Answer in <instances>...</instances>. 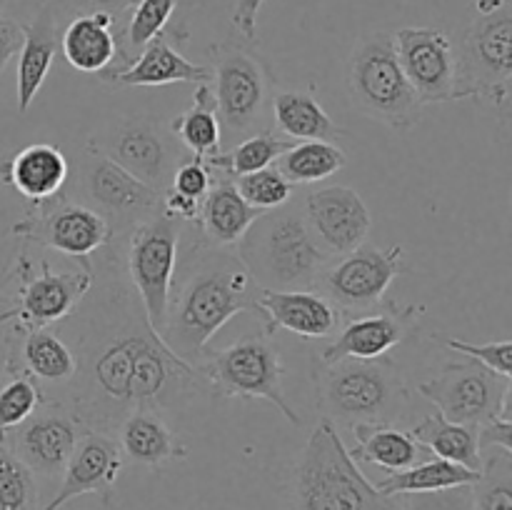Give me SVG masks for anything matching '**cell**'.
Here are the masks:
<instances>
[{
    "label": "cell",
    "instance_id": "1",
    "mask_svg": "<svg viewBox=\"0 0 512 510\" xmlns=\"http://www.w3.org/2000/svg\"><path fill=\"white\" fill-rule=\"evenodd\" d=\"M113 273L93 283L73 313L75 368L68 408L93 430L115 433L135 408L170 413L193 405L208 388L198 365L185 363L148 323L128 290L115 253Z\"/></svg>",
    "mask_w": 512,
    "mask_h": 510
},
{
    "label": "cell",
    "instance_id": "2",
    "mask_svg": "<svg viewBox=\"0 0 512 510\" xmlns=\"http://www.w3.org/2000/svg\"><path fill=\"white\" fill-rule=\"evenodd\" d=\"M260 285L233 248H215L198 230L180 253L160 338L185 363L203 360L213 335L235 315L258 308Z\"/></svg>",
    "mask_w": 512,
    "mask_h": 510
},
{
    "label": "cell",
    "instance_id": "3",
    "mask_svg": "<svg viewBox=\"0 0 512 510\" xmlns=\"http://www.w3.org/2000/svg\"><path fill=\"white\" fill-rule=\"evenodd\" d=\"M235 253L265 290L315 288L333 258L313 238L300 205L288 203L258 215Z\"/></svg>",
    "mask_w": 512,
    "mask_h": 510
},
{
    "label": "cell",
    "instance_id": "4",
    "mask_svg": "<svg viewBox=\"0 0 512 510\" xmlns=\"http://www.w3.org/2000/svg\"><path fill=\"white\" fill-rule=\"evenodd\" d=\"M295 510H400V498L375 488L350 455L338 425L320 418L295 465Z\"/></svg>",
    "mask_w": 512,
    "mask_h": 510
},
{
    "label": "cell",
    "instance_id": "5",
    "mask_svg": "<svg viewBox=\"0 0 512 510\" xmlns=\"http://www.w3.org/2000/svg\"><path fill=\"white\" fill-rule=\"evenodd\" d=\"M318 403L335 425H400L408 418V385L395 363L338 360L318 373Z\"/></svg>",
    "mask_w": 512,
    "mask_h": 510
},
{
    "label": "cell",
    "instance_id": "6",
    "mask_svg": "<svg viewBox=\"0 0 512 510\" xmlns=\"http://www.w3.org/2000/svg\"><path fill=\"white\" fill-rule=\"evenodd\" d=\"M345 88L355 110L388 128L405 133L420 123L423 105L405 78L390 33H373L358 43L345 68Z\"/></svg>",
    "mask_w": 512,
    "mask_h": 510
},
{
    "label": "cell",
    "instance_id": "7",
    "mask_svg": "<svg viewBox=\"0 0 512 510\" xmlns=\"http://www.w3.org/2000/svg\"><path fill=\"white\" fill-rule=\"evenodd\" d=\"M480 5L463 45L455 50V100L485 98L500 110L510 105L512 8L508 0Z\"/></svg>",
    "mask_w": 512,
    "mask_h": 510
},
{
    "label": "cell",
    "instance_id": "8",
    "mask_svg": "<svg viewBox=\"0 0 512 510\" xmlns=\"http://www.w3.org/2000/svg\"><path fill=\"white\" fill-rule=\"evenodd\" d=\"M200 373L208 380L210 393L225 400H268L285 420L300 425V415L288 405L283 390V358L268 333L245 335L223 350H205L198 363Z\"/></svg>",
    "mask_w": 512,
    "mask_h": 510
},
{
    "label": "cell",
    "instance_id": "9",
    "mask_svg": "<svg viewBox=\"0 0 512 510\" xmlns=\"http://www.w3.org/2000/svg\"><path fill=\"white\" fill-rule=\"evenodd\" d=\"M210 55V90L223 140L238 143L268 128L270 73L263 60L243 45H213Z\"/></svg>",
    "mask_w": 512,
    "mask_h": 510
},
{
    "label": "cell",
    "instance_id": "10",
    "mask_svg": "<svg viewBox=\"0 0 512 510\" xmlns=\"http://www.w3.org/2000/svg\"><path fill=\"white\" fill-rule=\"evenodd\" d=\"M180 220L155 213L125 235V273L138 295L143 313L155 333L160 335L168 313L170 288L178 270L180 243H183Z\"/></svg>",
    "mask_w": 512,
    "mask_h": 510
},
{
    "label": "cell",
    "instance_id": "11",
    "mask_svg": "<svg viewBox=\"0 0 512 510\" xmlns=\"http://www.w3.org/2000/svg\"><path fill=\"white\" fill-rule=\"evenodd\" d=\"M78 195L80 203L103 215L113 240L125 238L135 225L160 213L158 190L130 175L90 143L78 160Z\"/></svg>",
    "mask_w": 512,
    "mask_h": 510
},
{
    "label": "cell",
    "instance_id": "12",
    "mask_svg": "<svg viewBox=\"0 0 512 510\" xmlns=\"http://www.w3.org/2000/svg\"><path fill=\"white\" fill-rule=\"evenodd\" d=\"M90 145L158 193L170 188L175 168L188 158L170 125L153 115H130L118 120L95 135Z\"/></svg>",
    "mask_w": 512,
    "mask_h": 510
},
{
    "label": "cell",
    "instance_id": "13",
    "mask_svg": "<svg viewBox=\"0 0 512 510\" xmlns=\"http://www.w3.org/2000/svg\"><path fill=\"white\" fill-rule=\"evenodd\" d=\"M18 280L15 308L3 310V315L18 333H23V330L48 328L70 318L80 300L93 288L95 273L85 260L75 270H53L48 260H38L33 270V260L28 255H20Z\"/></svg>",
    "mask_w": 512,
    "mask_h": 510
},
{
    "label": "cell",
    "instance_id": "14",
    "mask_svg": "<svg viewBox=\"0 0 512 510\" xmlns=\"http://www.w3.org/2000/svg\"><path fill=\"white\" fill-rule=\"evenodd\" d=\"M405 248H355L353 253L340 255L335 265H328L315 283L343 315H363L380 308L393 280L403 273Z\"/></svg>",
    "mask_w": 512,
    "mask_h": 510
},
{
    "label": "cell",
    "instance_id": "15",
    "mask_svg": "<svg viewBox=\"0 0 512 510\" xmlns=\"http://www.w3.org/2000/svg\"><path fill=\"white\" fill-rule=\"evenodd\" d=\"M510 390V378L490 373L475 360L448 363L438 375L418 385V393L428 398L445 420L470 425H483L493 418Z\"/></svg>",
    "mask_w": 512,
    "mask_h": 510
},
{
    "label": "cell",
    "instance_id": "16",
    "mask_svg": "<svg viewBox=\"0 0 512 510\" xmlns=\"http://www.w3.org/2000/svg\"><path fill=\"white\" fill-rule=\"evenodd\" d=\"M85 425L73 415L63 400H43L28 420L5 435L13 453L33 470L35 478L55 480L63 475L65 463Z\"/></svg>",
    "mask_w": 512,
    "mask_h": 510
},
{
    "label": "cell",
    "instance_id": "17",
    "mask_svg": "<svg viewBox=\"0 0 512 510\" xmlns=\"http://www.w3.org/2000/svg\"><path fill=\"white\" fill-rule=\"evenodd\" d=\"M13 233L28 243L43 245V248L80 260L113 243V233L103 215L80 200L68 198L55 200L53 205H48V200L38 203L35 213L15 225Z\"/></svg>",
    "mask_w": 512,
    "mask_h": 510
},
{
    "label": "cell",
    "instance_id": "18",
    "mask_svg": "<svg viewBox=\"0 0 512 510\" xmlns=\"http://www.w3.org/2000/svg\"><path fill=\"white\" fill-rule=\"evenodd\" d=\"M405 78L420 105L455 100V45L440 28L410 25L393 35Z\"/></svg>",
    "mask_w": 512,
    "mask_h": 510
},
{
    "label": "cell",
    "instance_id": "19",
    "mask_svg": "<svg viewBox=\"0 0 512 510\" xmlns=\"http://www.w3.org/2000/svg\"><path fill=\"white\" fill-rule=\"evenodd\" d=\"M123 463L125 458L113 433L85 428L60 475L58 493L40 510H60L70 500L88 493L98 495L103 505H110Z\"/></svg>",
    "mask_w": 512,
    "mask_h": 510
},
{
    "label": "cell",
    "instance_id": "20",
    "mask_svg": "<svg viewBox=\"0 0 512 510\" xmlns=\"http://www.w3.org/2000/svg\"><path fill=\"white\" fill-rule=\"evenodd\" d=\"M310 233L320 248L333 258L353 253L365 245L373 218L368 205L348 185H328L308 193L300 205Z\"/></svg>",
    "mask_w": 512,
    "mask_h": 510
},
{
    "label": "cell",
    "instance_id": "21",
    "mask_svg": "<svg viewBox=\"0 0 512 510\" xmlns=\"http://www.w3.org/2000/svg\"><path fill=\"white\" fill-rule=\"evenodd\" d=\"M418 308H393V303L380 313L355 315L343 325L335 340L325 345L320 360L323 365L338 363V360H375L383 358L388 350L400 345L410 330V318Z\"/></svg>",
    "mask_w": 512,
    "mask_h": 510
},
{
    "label": "cell",
    "instance_id": "22",
    "mask_svg": "<svg viewBox=\"0 0 512 510\" xmlns=\"http://www.w3.org/2000/svg\"><path fill=\"white\" fill-rule=\"evenodd\" d=\"M260 318L300 338H330L343 325V313L313 288L305 290H260Z\"/></svg>",
    "mask_w": 512,
    "mask_h": 510
},
{
    "label": "cell",
    "instance_id": "23",
    "mask_svg": "<svg viewBox=\"0 0 512 510\" xmlns=\"http://www.w3.org/2000/svg\"><path fill=\"white\" fill-rule=\"evenodd\" d=\"M103 80L113 83V88H158L173 83H210V68L200 63H190L178 53L163 35L150 40L128 65L118 70H103Z\"/></svg>",
    "mask_w": 512,
    "mask_h": 510
},
{
    "label": "cell",
    "instance_id": "24",
    "mask_svg": "<svg viewBox=\"0 0 512 510\" xmlns=\"http://www.w3.org/2000/svg\"><path fill=\"white\" fill-rule=\"evenodd\" d=\"M60 48V25L55 5L48 3L35 13L30 23L23 25V45L18 53V83H15V98H18V113H28L33 100L38 98L50 68H53L55 53Z\"/></svg>",
    "mask_w": 512,
    "mask_h": 510
},
{
    "label": "cell",
    "instance_id": "25",
    "mask_svg": "<svg viewBox=\"0 0 512 510\" xmlns=\"http://www.w3.org/2000/svg\"><path fill=\"white\" fill-rule=\"evenodd\" d=\"M115 440L123 458L133 460L143 468L160 470L163 465L183 460L188 448L180 443L178 435L165 423L163 413L150 408H135L125 415L115 428Z\"/></svg>",
    "mask_w": 512,
    "mask_h": 510
},
{
    "label": "cell",
    "instance_id": "26",
    "mask_svg": "<svg viewBox=\"0 0 512 510\" xmlns=\"http://www.w3.org/2000/svg\"><path fill=\"white\" fill-rule=\"evenodd\" d=\"M0 173L5 183L13 185L33 205H38L63 193V185L70 178V165L58 145L35 143L10 155Z\"/></svg>",
    "mask_w": 512,
    "mask_h": 510
},
{
    "label": "cell",
    "instance_id": "27",
    "mask_svg": "<svg viewBox=\"0 0 512 510\" xmlns=\"http://www.w3.org/2000/svg\"><path fill=\"white\" fill-rule=\"evenodd\" d=\"M263 215V210L253 208L240 198L238 188L230 178H215L205 198L200 200L198 230L203 240L215 248H238L245 230L253 220Z\"/></svg>",
    "mask_w": 512,
    "mask_h": 510
},
{
    "label": "cell",
    "instance_id": "28",
    "mask_svg": "<svg viewBox=\"0 0 512 510\" xmlns=\"http://www.w3.org/2000/svg\"><path fill=\"white\" fill-rule=\"evenodd\" d=\"M115 18L108 13H80L60 30V50L68 65L80 73L110 70L120 55V40L113 30Z\"/></svg>",
    "mask_w": 512,
    "mask_h": 510
},
{
    "label": "cell",
    "instance_id": "29",
    "mask_svg": "<svg viewBox=\"0 0 512 510\" xmlns=\"http://www.w3.org/2000/svg\"><path fill=\"white\" fill-rule=\"evenodd\" d=\"M75 350L58 333L48 328L23 330L18 353L13 350V373H25L43 388V385H68L73 380Z\"/></svg>",
    "mask_w": 512,
    "mask_h": 510
},
{
    "label": "cell",
    "instance_id": "30",
    "mask_svg": "<svg viewBox=\"0 0 512 510\" xmlns=\"http://www.w3.org/2000/svg\"><path fill=\"white\" fill-rule=\"evenodd\" d=\"M350 433L355 438L350 455L355 460H368L388 473L410 468L430 455L405 425H355Z\"/></svg>",
    "mask_w": 512,
    "mask_h": 510
},
{
    "label": "cell",
    "instance_id": "31",
    "mask_svg": "<svg viewBox=\"0 0 512 510\" xmlns=\"http://www.w3.org/2000/svg\"><path fill=\"white\" fill-rule=\"evenodd\" d=\"M275 128L288 140H333L345 135L308 90H280L273 98Z\"/></svg>",
    "mask_w": 512,
    "mask_h": 510
},
{
    "label": "cell",
    "instance_id": "32",
    "mask_svg": "<svg viewBox=\"0 0 512 510\" xmlns=\"http://www.w3.org/2000/svg\"><path fill=\"white\" fill-rule=\"evenodd\" d=\"M408 430L430 455H435V458L465 465V468L470 470H480V465H483L478 425L453 423V420H445L443 415L435 410L433 415L423 418L420 423L410 425Z\"/></svg>",
    "mask_w": 512,
    "mask_h": 510
},
{
    "label": "cell",
    "instance_id": "33",
    "mask_svg": "<svg viewBox=\"0 0 512 510\" xmlns=\"http://www.w3.org/2000/svg\"><path fill=\"white\" fill-rule=\"evenodd\" d=\"M170 130L183 145V150L193 158L210 160L215 158L223 145V130H220L218 115H215L213 103V90L210 83H200L193 93V105L178 118L170 120Z\"/></svg>",
    "mask_w": 512,
    "mask_h": 510
},
{
    "label": "cell",
    "instance_id": "34",
    "mask_svg": "<svg viewBox=\"0 0 512 510\" xmlns=\"http://www.w3.org/2000/svg\"><path fill=\"white\" fill-rule=\"evenodd\" d=\"M480 470H470L465 465L450 463L443 458H425L410 468L395 470L388 478L378 480L375 488L388 498H400L410 493H433V490L455 488V485H473Z\"/></svg>",
    "mask_w": 512,
    "mask_h": 510
},
{
    "label": "cell",
    "instance_id": "35",
    "mask_svg": "<svg viewBox=\"0 0 512 510\" xmlns=\"http://www.w3.org/2000/svg\"><path fill=\"white\" fill-rule=\"evenodd\" d=\"M345 160L348 158L333 140H298L275 163L293 185H310L343 170Z\"/></svg>",
    "mask_w": 512,
    "mask_h": 510
},
{
    "label": "cell",
    "instance_id": "36",
    "mask_svg": "<svg viewBox=\"0 0 512 510\" xmlns=\"http://www.w3.org/2000/svg\"><path fill=\"white\" fill-rule=\"evenodd\" d=\"M293 145V140L283 138L273 130H260V133L248 135V138L238 140L233 150L228 153H218L215 158L205 160L215 175H225V178H238V175L255 173L268 165H273L285 150Z\"/></svg>",
    "mask_w": 512,
    "mask_h": 510
},
{
    "label": "cell",
    "instance_id": "37",
    "mask_svg": "<svg viewBox=\"0 0 512 510\" xmlns=\"http://www.w3.org/2000/svg\"><path fill=\"white\" fill-rule=\"evenodd\" d=\"M483 465L473 483V510H512V450L483 448Z\"/></svg>",
    "mask_w": 512,
    "mask_h": 510
},
{
    "label": "cell",
    "instance_id": "38",
    "mask_svg": "<svg viewBox=\"0 0 512 510\" xmlns=\"http://www.w3.org/2000/svg\"><path fill=\"white\" fill-rule=\"evenodd\" d=\"M178 8V0H138L130 15L128 25H125L120 40V58L125 65L158 35H163V28L168 25L170 15Z\"/></svg>",
    "mask_w": 512,
    "mask_h": 510
},
{
    "label": "cell",
    "instance_id": "39",
    "mask_svg": "<svg viewBox=\"0 0 512 510\" xmlns=\"http://www.w3.org/2000/svg\"><path fill=\"white\" fill-rule=\"evenodd\" d=\"M0 510H40L38 478L0 438Z\"/></svg>",
    "mask_w": 512,
    "mask_h": 510
},
{
    "label": "cell",
    "instance_id": "40",
    "mask_svg": "<svg viewBox=\"0 0 512 510\" xmlns=\"http://www.w3.org/2000/svg\"><path fill=\"white\" fill-rule=\"evenodd\" d=\"M45 393L30 375L10 373L0 383V438L28 420L43 405Z\"/></svg>",
    "mask_w": 512,
    "mask_h": 510
},
{
    "label": "cell",
    "instance_id": "41",
    "mask_svg": "<svg viewBox=\"0 0 512 510\" xmlns=\"http://www.w3.org/2000/svg\"><path fill=\"white\" fill-rule=\"evenodd\" d=\"M230 180H233L235 188H238L240 198L248 205H253V208L263 210V213L265 210H275L280 208V205L290 203L295 190V185L290 183L278 168H273V165H268V168L263 170H255V173L238 175V178Z\"/></svg>",
    "mask_w": 512,
    "mask_h": 510
},
{
    "label": "cell",
    "instance_id": "42",
    "mask_svg": "<svg viewBox=\"0 0 512 510\" xmlns=\"http://www.w3.org/2000/svg\"><path fill=\"white\" fill-rule=\"evenodd\" d=\"M440 343L448 350H455V353L465 355V358L475 360L483 368H488L490 373L500 375V378H512V340H495V343H465L460 338H443L438 335Z\"/></svg>",
    "mask_w": 512,
    "mask_h": 510
},
{
    "label": "cell",
    "instance_id": "43",
    "mask_svg": "<svg viewBox=\"0 0 512 510\" xmlns=\"http://www.w3.org/2000/svg\"><path fill=\"white\" fill-rule=\"evenodd\" d=\"M400 510H473V485L400 495Z\"/></svg>",
    "mask_w": 512,
    "mask_h": 510
},
{
    "label": "cell",
    "instance_id": "44",
    "mask_svg": "<svg viewBox=\"0 0 512 510\" xmlns=\"http://www.w3.org/2000/svg\"><path fill=\"white\" fill-rule=\"evenodd\" d=\"M213 180L215 173L210 170V165L205 163V160L188 155V158L175 168L173 180H170V190L200 203V200L205 198V193L210 190V185H213Z\"/></svg>",
    "mask_w": 512,
    "mask_h": 510
},
{
    "label": "cell",
    "instance_id": "45",
    "mask_svg": "<svg viewBox=\"0 0 512 510\" xmlns=\"http://www.w3.org/2000/svg\"><path fill=\"white\" fill-rule=\"evenodd\" d=\"M20 45H23V25L10 15L0 13V75L8 68L10 60L20 53Z\"/></svg>",
    "mask_w": 512,
    "mask_h": 510
},
{
    "label": "cell",
    "instance_id": "46",
    "mask_svg": "<svg viewBox=\"0 0 512 510\" xmlns=\"http://www.w3.org/2000/svg\"><path fill=\"white\" fill-rule=\"evenodd\" d=\"M265 0H238L233 10V28L243 35L245 40L258 38V13Z\"/></svg>",
    "mask_w": 512,
    "mask_h": 510
},
{
    "label": "cell",
    "instance_id": "47",
    "mask_svg": "<svg viewBox=\"0 0 512 510\" xmlns=\"http://www.w3.org/2000/svg\"><path fill=\"white\" fill-rule=\"evenodd\" d=\"M18 330L10 325V320L5 318L3 310H0V383L10 375V363H13V338Z\"/></svg>",
    "mask_w": 512,
    "mask_h": 510
},
{
    "label": "cell",
    "instance_id": "48",
    "mask_svg": "<svg viewBox=\"0 0 512 510\" xmlns=\"http://www.w3.org/2000/svg\"><path fill=\"white\" fill-rule=\"evenodd\" d=\"M78 8L83 13H108V15H120L125 13L128 8H133L138 0H75Z\"/></svg>",
    "mask_w": 512,
    "mask_h": 510
},
{
    "label": "cell",
    "instance_id": "49",
    "mask_svg": "<svg viewBox=\"0 0 512 510\" xmlns=\"http://www.w3.org/2000/svg\"><path fill=\"white\" fill-rule=\"evenodd\" d=\"M13 3L15 0H0V13H5V8H10Z\"/></svg>",
    "mask_w": 512,
    "mask_h": 510
}]
</instances>
